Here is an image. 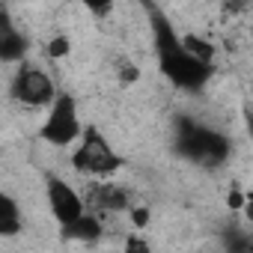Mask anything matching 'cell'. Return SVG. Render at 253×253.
Listing matches in <instances>:
<instances>
[{"label": "cell", "mask_w": 253, "mask_h": 253, "mask_svg": "<svg viewBox=\"0 0 253 253\" xmlns=\"http://www.w3.org/2000/svg\"><path fill=\"white\" fill-rule=\"evenodd\" d=\"M244 125H247V134L253 137V107H250V110L244 113Z\"/></svg>", "instance_id": "5bb4252c"}, {"label": "cell", "mask_w": 253, "mask_h": 253, "mask_svg": "<svg viewBox=\"0 0 253 253\" xmlns=\"http://www.w3.org/2000/svg\"><path fill=\"white\" fill-rule=\"evenodd\" d=\"M84 200H86V209L98 217L104 214H119V211H128V194L125 188L113 185V182H89L86 191H84Z\"/></svg>", "instance_id": "8992f818"}, {"label": "cell", "mask_w": 253, "mask_h": 253, "mask_svg": "<svg viewBox=\"0 0 253 253\" xmlns=\"http://www.w3.org/2000/svg\"><path fill=\"white\" fill-rule=\"evenodd\" d=\"M72 167L81 176H86L89 182H107L122 167V155L110 146V140L101 134V128L86 125L81 143L72 149Z\"/></svg>", "instance_id": "7a4b0ae2"}, {"label": "cell", "mask_w": 253, "mask_h": 253, "mask_svg": "<svg viewBox=\"0 0 253 253\" xmlns=\"http://www.w3.org/2000/svg\"><path fill=\"white\" fill-rule=\"evenodd\" d=\"M223 250L226 253H253V235H247L241 229H229L223 235Z\"/></svg>", "instance_id": "30bf717a"}, {"label": "cell", "mask_w": 253, "mask_h": 253, "mask_svg": "<svg viewBox=\"0 0 253 253\" xmlns=\"http://www.w3.org/2000/svg\"><path fill=\"white\" fill-rule=\"evenodd\" d=\"M72 51V42L66 39V36H54V39H48V45H45V54L51 57V60H60V57H66Z\"/></svg>", "instance_id": "8fae6325"}, {"label": "cell", "mask_w": 253, "mask_h": 253, "mask_svg": "<svg viewBox=\"0 0 253 253\" xmlns=\"http://www.w3.org/2000/svg\"><path fill=\"white\" fill-rule=\"evenodd\" d=\"M86 131V125L81 122V110H78V98L72 92H60L57 101L45 110V119L39 125V137L48 146L57 149H75L81 143Z\"/></svg>", "instance_id": "3957f363"}, {"label": "cell", "mask_w": 253, "mask_h": 253, "mask_svg": "<svg viewBox=\"0 0 253 253\" xmlns=\"http://www.w3.org/2000/svg\"><path fill=\"white\" fill-rule=\"evenodd\" d=\"M122 253H152V247H149V241L140 232H131L128 238H125V244H122Z\"/></svg>", "instance_id": "7c38bea8"}, {"label": "cell", "mask_w": 253, "mask_h": 253, "mask_svg": "<svg viewBox=\"0 0 253 253\" xmlns=\"http://www.w3.org/2000/svg\"><path fill=\"white\" fill-rule=\"evenodd\" d=\"M101 235H104V223L92 211H86L78 223H72L69 229H63V238H72V241H98Z\"/></svg>", "instance_id": "9c48e42d"}, {"label": "cell", "mask_w": 253, "mask_h": 253, "mask_svg": "<svg viewBox=\"0 0 253 253\" xmlns=\"http://www.w3.org/2000/svg\"><path fill=\"white\" fill-rule=\"evenodd\" d=\"M149 15H152V51H155L158 72H161L176 89L200 92V89L211 81L214 66L200 63V60L185 48V39H182V33H176V27L170 24V18H164L158 9H149Z\"/></svg>", "instance_id": "6da1fadb"}, {"label": "cell", "mask_w": 253, "mask_h": 253, "mask_svg": "<svg viewBox=\"0 0 253 253\" xmlns=\"http://www.w3.org/2000/svg\"><path fill=\"white\" fill-rule=\"evenodd\" d=\"M45 197H48V209H51L54 220L60 223V229H69L72 223H78L89 211L84 194L78 188H72L66 179L54 176V173L45 179Z\"/></svg>", "instance_id": "5b68a950"}, {"label": "cell", "mask_w": 253, "mask_h": 253, "mask_svg": "<svg viewBox=\"0 0 253 253\" xmlns=\"http://www.w3.org/2000/svg\"><path fill=\"white\" fill-rule=\"evenodd\" d=\"M131 220H134V226H146L149 223V209H131Z\"/></svg>", "instance_id": "4fadbf2b"}, {"label": "cell", "mask_w": 253, "mask_h": 253, "mask_svg": "<svg viewBox=\"0 0 253 253\" xmlns=\"http://www.w3.org/2000/svg\"><path fill=\"white\" fill-rule=\"evenodd\" d=\"M24 232V211H21V203L3 191L0 194V235L3 238H15Z\"/></svg>", "instance_id": "ba28073f"}, {"label": "cell", "mask_w": 253, "mask_h": 253, "mask_svg": "<svg viewBox=\"0 0 253 253\" xmlns=\"http://www.w3.org/2000/svg\"><path fill=\"white\" fill-rule=\"evenodd\" d=\"M27 54V36L24 30L9 18V9H0V60L3 63H24Z\"/></svg>", "instance_id": "52a82bcc"}, {"label": "cell", "mask_w": 253, "mask_h": 253, "mask_svg": "<svg viewBox=\"0 0 253 253\" xmlns=\"http://www.w3.org/2000/svg\"><path fill=\"white\" fill-rule=\"evenodd\" d=\"M9 92H12V98L21 101L24 107H45V110H48V107L57 101V95H60L54 78H51L42 66L27 63V60L15 66L12 81H9Z\"/></svg>", "instance_id": "277c9868"}]
</instances>
